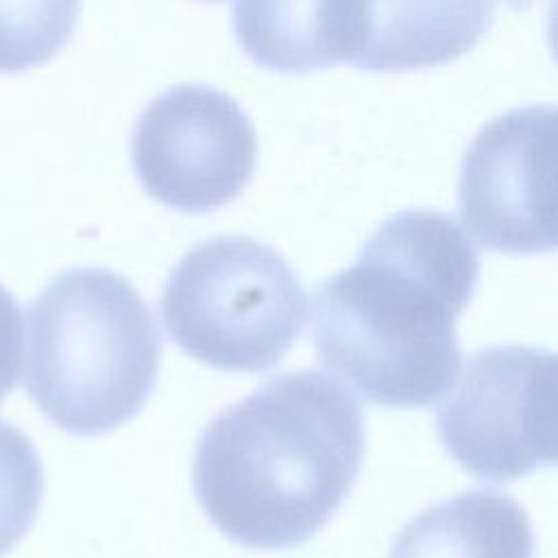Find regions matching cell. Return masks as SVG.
I'll list each match as a JSON object with an SVG mask.
<instances>
[{
	"mask_svg": "<svg viewBox=\"0 0 558 558\" xmlns=\"http://www.w3.org/2000/svg\"><path fill=\"white\" fill-rule=\"evenodd\" d=\"M477 277V251L449 214H392L349 268L316 286L310 331L318 360L368 403H436L460 368L456 318Z\"/></svg>",
	"mask_w": 558,
	"mask_h": 558,
	"instance_id": "6da1fadb",
	"label": "cell"
},
{
	"mask_svg": "<svg viewBox=\"0 0 558 558\" xmlns=\"http://www.w3.org/2000/svg\"><path fill=\"white\" fill-rule=\"evenodd\" d=\"M362 408L333 377L288 371L218 412L194 451V493L233 543H307L351 493L364 456Z\"/></svg>",
	"mask_w": 558,
	"mask_h": 558,
	"instance_id": "7a4b0ae2",
	"label": "cell"
},
{
	"mask_svg": "<svg viewBox=\"0 0 558 558\" xmlns=\"http://www.w3.org/2000/svg\"><path fill=\"white\" fill-rule=\"evenodd\" d=\"M161 366L150 310L118 272L57 275L28 312L26 390L63 432L98 436L135 416Z\"/></svg>",
	"mask_w": 558,
	"mask_h": 558,
	"instance_id": "3957f363",
	"label": "cell"
},
{
	"mask_svg": "<svg viewBox=\"0 0 558 558\" xmlns=\"http://www.w3.org/2000/svg\"><path fill=\"white\" fill-rule=\"evenodd\" d=\"M305 292L286 259L246 235L192 246L170 270L161 318L196 362L233 373L275 366L303 327Z\"/></svg>",
	"mask_w": 558,
	"mask_h": 558,
	"instance_id": "277c9868",
	"label": "cell"
},
{
	"mask_svg": "<svg viewBox=\"0 0 558 558\" xmlns=\"http://www.w3.org/2000/svg\"><path fill=\"white\" fill-rule=\"evenodd\" d=\"M447 453L471 475L512 482L556 460V355L495 344L471 355L436 412Z\"/></svg>",
	"mask_w": 558,
	"mask_h": 558,
	"instance_id": "5b68a950",
	"label": "cell"
},
{
	"mask_svg": "<svg viewBox=\"0 0 558 558\" xmlns=\"http://www.w3.org/2000/svg\"><path fill=\"white\" fill-rule=\"evenodd\" d=\"M131 161L155 201L177 211L205 214L248 185L257 135L229 94L183 83L159 94L140 113Z\"/></svg>",
	"mask_w": 558,
	"mask_h": 558,
	"instance_id": "8992f818",
	"label": "cell"
},
{
	"mask_svg": "<svg viewBox=\"0 0 558 558\" xmlns=\"http://www.w3.org/2000/svg\"><path fill=\"white\" fill-rule=\"evenodd\" d=\"M556 109L541 105L480 129L458 179V211L477 244L508 255L556 246Z\"/></svg>",
	"mask_w": 558,
	"mask_h": 558,
	"instance_id": "52a82bcc",
	"label": "cell"
},
{
	"mask_svg": "<svg viewBox=\"0 0 558 558\" xmlns=\"http://www.w3.org/2000/svg\"><path fill=\"white\" fill-rule=\"evenodd\" d=\"M231 17L246 57L281 74L353 61L364 39V0H235Z\"/></svg>",
	"mask_w": 558,
	"mask_h": 558,
	"instance_id": "ba28073f",
	"label": "cell"
},
{
	"mask_svg": "<svg viewBox=\"0 0 558 558\" xmlns=\"http://www.w3.org/2000/svg\"><path fill=\"white\" fill-rule=\"evenodd\" d=\"M497 0H364V39L351 61L371 72L451 63L493 22Z\"/></svg>",
	"mask_w": 558,
	"mask_h": 558,
	"instance_id": "9c48e42d",
	"label": "cell"
},
{
	"mask_svg": "<svg viewBox=\"0 0 558 558\" xmlns=\"http://www.w3.org/2000/svg\"><path fill=\"white\" fill-rule=\"evenodd\" d=\"M388 558H534V530L512 497L466 490L410 519Z\"/></svg>",
	"mask_w": 558,
	"mask_h": 558,
	"instance_id": "30bf717a",
	"label": "cell"
},
{
	"mask_svg": "<svg viewBox=\"0 0 558 558\" xmlns=\"http://www.w3.org/2000/svg\"><path fill=\"white\" fill-rule=\"evenodd\" d=\"M81 0H0V72L52 59L72 37Z\"/></svg>",
	"mask_w": 558,
	"mask_h": 558,
	"instance_id": "8fae6325",
	"label": "cell"
},
{
	"mask_svg": "<svg viewBox=\"0 0 558 558\" xmlns=\"http://www.w3.org/2000/svg\"><path fill=\"white\" fill-rule=\"evenodd\" d=\"M44 495V469L33 442L0 421V558L33 527Z\"/></svg>",
	"mask_w": 558,
	"mask_h": 558,
	"instance_id": "7c38bea8",
	"label": "cell"
},
{
	"mask_svg": "<svg viewBox=\"0 0 558 558\" xmlns=\"http://www.w3.org/2000/svg\"><path fill=\"white\" fill-rule=\"evenodd\" d=\"M22 364V312L0 283V403L17 386Z\"/></svg>",
	"mask_w": 558,
	"mask_h": 558,
	"instance_id": "4fadbf2b",
	"label": "cell"
},
{
	"mask_svg": "<svg viewBox=\"0 0 558 558\" xmlns=\"http://www.w3.org/2000/svg\"><path fill=\"white\" fill-rule=\"evenodd\" d=\"M514 9H523V7H527L530 4V0H508Z\"/></svg>",
	"mask_w": 558,
	"mask_h": 558,
	"instance_id": "5bb4252c",
	"label": "cell"
}]
</instances>
